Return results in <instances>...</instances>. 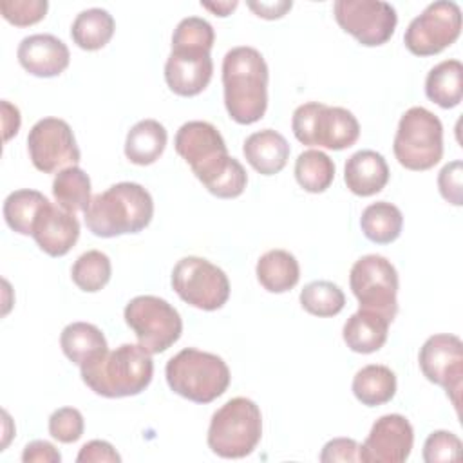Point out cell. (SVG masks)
Segmentation results:
<instances>
[{"instance_id":"obj_43","label":"cell","mask_w":463,"mask_h":463,"mask_svg":"<svg viewBox=\"0 0 463 463\" xmlns=\"http://www.w3.org/2000/svg\"><path fill=\"white\" fill-rule=\"evenodd\" d=\"M22 461L24 463H60L61 454L52 443L45 439H34L25 445L22 452Z\"/></svg>"},{"instance_id":"obj_30","label":"cell","mask_w":463,"mask_h":463,"mask_svg":"<svg viewBox=\"0 0 463 463\" xmlns=\"http://www.w3.org/2000/svg\"><path fill=\"white\" fill-rule=\"evenodd\" d=\"M49 203L51 201L38 190H14L4 201V219L13 232L31 235L38 213Z\"/></svg>"},{"instance_id":"obj_7","label":"cell","mask_w":463,"mask_h":463,"mask_svg":"<svg viewBox=\"0 0 463 463\" xmlns=\"http://www.w3.org/2000/svg\"><path fill=\"white\" fill-rule=\"evenodd\" d=\"M398 163L414 172L430 170L443 157V125L425 107L403 112L392 143Z\"/></svg>"},{"instance_id":"obj_28","label":"cell","mask_w":463,"mask_h":463,"mask_svg":"<svg viewBox=\"0 0 463 463\" xmlns=\"http://www.w3.org/2000/svg\"><path fill=\"white\" fill-rule=\"evenodd\" d=\"M114 29L116 22L109 11L90 7L76 14L71 25V38L83 51H98L110 42Z\"/></svg>"},{"instance_id":"obj_21","label":"cell","mask_w":463,"mask_h":463,"mask_svg":"<svg viewBox=\"0 0 463 463\" xmlns=\"http://www.w3.org/2000/svg\"><path fill=\"white\" fill-rule=\"evenodd\" d=\"M289 150L291 148L286 137L273 128H264L250 134L242 145V154L246 161L253 170L262 175L279 174L288 163Z\"/></svg>"},{"instance_id":"obj_29","label":"cell","mask_w":463,"mask_h":463,"mask_svg":"<svg viewBox=\"0 0 463 463\" xmlns=\"http://www.w3.org/2000/svg\"><path fill=\"white\" fill-rule=\"evenodd\" d=\"M360 226L364 235L376 244H389L396 241L402 233L403 215L400 208L387 201H378L369 204L360 217Z\"/></svg>"},{"instance_id":"obj_15","label":"cell","mask_w":463,"mask_h":463,"mask_svg":"<svg viewBox=\"0 0 463 463\" xmlns=\"http://www.w3.org/2000/svg\"><path fill=\"white\" fill-rule=\"evenodd\" d=\"M414 430L402 414L380 416L365 441L358 449L360 461L365 463H402L411 456Z\"/></svg>"},{"instance_id":"obj_27","label":"cell","mask_w":463,"mask_h":463,"mask_svg":"<svg viewBox=\"0 0 463 463\" xmlns=\"http://www.w3.org/2000/svg\"><path fill=\"white\" fill-rule=\"evenodd\" d=\"M353 394L362 405H383L396 394V374L387 365L369 364L354 374Z\"/></svg>"},{"instance_id":"obj_17","label":"cell","mask_w":463,"mask_h":463,"mask_svg":"<svg viewBox=\"0 0 463 463\" xmlns=\"http://www.w3.org/2000/svg\"><path fill=\"white\" fill-rule=\"evenodd\" d=\"M213 74L210 51L204 49H172L165 63V80L168 89L177 96L201 94Z\"/></svg>"},{"instance_id":"obj_38","label":"cell","mask_w":463,"mask_h":463,"mask_svg":"<svg viewBox=\"0 0 463 463\" xmlns=\"http://www.w3.org/2000/svg\"><path fill=\"white\" fill-rule=\"evenodd\" d=\"M47 7H49L47 0H2L0 2L2 16L16 27H27L43 20Z\"/></svg>"},{"instance_id":"obj_10","label":"cell","mask_w":463,"mask_h":463,"mask_svg":"<svg viewBox=\"0 0 463 463\" xmlns=\"http://www.w3.org/2000/svg\"><path fill=\"white\" fill-rule=\"evenodd\" d=\"M174 291L186 304L203 309H221L230 298L228 275L203 257H183L172 269Z\"/></svg>"},{"instance_id":"obj_25","label":"cell","mask_w":463,"mask_h":463,"mask_svg":"<svg viewBox=\"0 0 463 463\" xmlns=\"http://www.w3.org/2000/svg\"><path fill=\"white\" fill-rule=\"evenodd\" d=\"M166 139V128L157 119H141L127 134L125 156L134 165H152L165 152Z\"/></svg>"},{"instance_id":"obj_24","label":"cell","mask_w":463,"mask_h":463,"mask_svg":"<svg viewBox=\"0 0 463 463\" xmlns=\"http://www.w3.org/2000/svg\"><path fill=\"white\" fill-rule=\"evenodd\" d=\"M259 284L269 293H286L293 289L300 279V266L293 253L286 250H269L255 266Z\"/></svg>"},{"instance_id":"obj_8","label":"cell","mask_w":463,"mask_h":463,"mask_svg":"<svg viewBox=\"0 0 463 463\" xmlns=\"http://www.w3.org/2000/svg\"><path fill=\"white\" fill-rule=\"evenodd\" d=\"M123 315L139 345L150 354L165 353L183 333V320L177 309L165 298L154 295L134 297L125 306Z\"/></svg>"},{"instance_id":"obj_14","label":"cell","mask_w":463,"mask_h":463,"mask_svg":"<svg viewBox=\"0 0 463 463\" xmlns=\"http://www.w3.org/2000/svg\"><path fill=\"white\" fill-rule=\"evenodd\" d=\"M423 376L441 385L459 411V394L463 385V344L459 336L450 333L432 335L425 340L418 354Z\"/></svg>"},{"instance_id":"obj_11","label":"cell","mask_w":463,"mask_h":463,"mask_svg":"<svg viewBox=\"0 0 463 463\" xmlns=\"http://www.w3.org/2000/svg\"><path fill=\"white\" fill-rule=\"evenodd\" d=\"M461 33V9L456 2L438 0L411 20L403 43L414 56H432L452 45Z\"/></svg>"},{"instance_id":"obj_6","label":"cell","mask_w":463,"mask_h":463,"mask_svg":"<svg viewBox=\"0 0 463 463\" xmlns=\"http://www.w3.org/2000/svg\"><path fill=\"white\" fill-rule=\"evenodd\" d=\"M291 130L302 145L344 150L358 141L360 123L354 114L344 107L309 101L295 109Z\"/></svg>"},{"instance_id":"obj_4","label":"cell","mask_w":463,"mask_h":463,"mask_svg":"<svg viewBox=\"0 0 463 463\" xmlns=\"http://www.w3.org/2000/svg\"><path fill=\"white\" fill-rule=\"evenodd\" d=\"M165 376L168 387L195 403H210L224 394L230 385L226 362L206 351L186 347L166 362Z\"/></svg>"},{"instance_id":"obj_35","label":"cell","mask_w":463,"mask_h":463,"mask_svg":"<svg viewBox=\"0 0 463 463\" xmlns=\"http://www.w3.org/2000/svg\"><path fill=\"white\" fill-rule=\"evenodd\" d=\"M203 184L215 197L233 199L244 192L248 184V174L244 166L235 157L230 156L210 175L203 179Z\"/></svg>"},{"instance_id":"obj_16","label":"cell","mask_w":463,"mask_h":463,"mask_svg":"<svg viewBox=\"0 0 463 463\" xmlns=\"http://www.w3.org/2000/svg\"><path fill=\"white\" fill-rule=\"evenodd\" d=\"M174 146L175 152L190 165L195 177H201L228 156V148L221 132L212 123L199 119L179 127Z\"/></svg>"},{"instance_id":"obj_32","label":"cell","mask_w":463,"mask_h":463,"mask_svg":"<svg viewBox=\"0 0 463 463\" xmlns=\"http://www.w3.org/2000/svg\"><path fill=\"white\" fill-rule=\"evenodd\" d=\"M295 179L306 192L322 194L335 179V163L322 150H304L295 161Z\"/></svg>"},{"instance_id":"obj_34","label":"cell","mask_w":463,"mask_h":463,"mask_svg":"<svg viewBox=\"0 0 463 463\" xmlns=\"http://www.w3.org/2000/svg\"><path fill=\"white\" fill-rule=\"evenodd\" d=\"M300 306L315 317H335L345 306V295L331 280H313L300 291Z\"/></svg>"},{"instance_id":"obj_36","label":"cell","mask_w":463,"mask_h":463,"mask_svg":"<svg viewBox=\"0 0 463 463\" xmlns=\"http://www.w3.org/2000/svg\"><path fill=\"white\" fill-rule=\"evenodd\" d=\"M215 33L210 22L199 16L183 18L172 34V49H204L212 51Z\"/></svg>"},{"instance_id":"obj_41","label":"cell","mask_w":463,"mask_h":463,"mask_svg":"<svg viewBox=\"0 0 463 463\" xmlns=\"http://www.w3.org/2000/svg\"><path fill=\"white\" fill-rule=\"evenodd\" d=\"M358 449H360V445L353 438H335L324 445V449L320 452V461L322 463L360 461Z\"/></svg>"},{"instance_id":"obj_5","label":"cell","mask_w":463,"mask_h":463,"mask_svg":"<svg viewBox=\"0 0 463 463\" xmlns=\"http://www.w3.org/2000/svg\"><path fill=\"white\" fill-rule=\"evenodd\" d=\"M262 436V414L259 405L244 396L228 400L219 407L208 427V447L226 459L250 456Z\"/></svg>"},{"instance_id":"obj_13","label":"cell","mask_w":463,"mask_h":463,"mask_svg":"<svg viewBox=\"0 0 463 463\" xmlns=\"http://www.w3.org/2000/svg\"><path fill=\"white\" fill-rule=\"evenodd\" d=\"M27 152L34 168L43 174L78 166L81 157L72 128L60 118H43L31 127Z\"/></svg>"},{"instance_id":"obj_42","label":"cell","mask_w":463,"mask_h":463,"mask_svg":"<svg viewBox=\"0 0 463 463\" xmlns=\"http://www.w3.org/2000/svg\"><path fill=\"white\" fill-rule=\"evenodd\" d=\"M76 461L78 463H119L121 456L116 452V449L109 441L92 439L80 449Z\"/></svg>"},{"instance_id":"obj_45","label":"cell","mask_w":463,"mask_h":463,"mask_svg":"<svg viewBox=\"0 0 463 463\" xmlns=\"http://www.w3.org/2000/svg\"><path fill=\"white\" fill-rule=\"evenodd\" d=\"M2 121H4V139L9 141L18 134L20 128V110L16 105H11L7 99H2Z\"/></svg>"},{"instance_id":"obj_44","label":"cell","mask_w":463,"mask_h":463,"mask_svg":"<svg viewBox=\"0 0 463 463\" xmlns=\"http://www.w3.org/2000/svg\"><path fill=\"white\" fill-rule=\"evenodd\" d=\"M248 7L260 18L266 20H275V18H282L291 7L293 2L291 0H277V2H248Z\"/></svg>"},{"instance_id":"obj_31","label":"cell","mask_w":463,"mask_h":463,"mask_svg":"<svg viewBox=\"0 0 463 463\" xmlns=\"http://www.w3.org/2000/svg\"><path fill=\"white\" fill-rule=\"evenodd\" d=\"M52 195L63 210L71 213L85 212L92 201L90 177L80 166H69L56 174L52 181Z\"/></svg>"},{"instance_id":"obj_12","label":"cell","mask_w":463,"mask_h":463,"mask_svg":"<svg viewBox=\"0 0 463 463\" xmlns=\"http://www.w3.org/2000/svg\"><path fill=\"white\" fill-rule=\"evenodd\" d=\"M333 13L336 24L365 47L389 42L398 24L396 9L382 0H336Z\"/></svg>"},{"instance_id":"obj_1","label":"cell","mask_w":463,"mask_h":463,"mask_svg":"<svg viewBox=\"0 0 463 463\" xmlns=\"http://www.w3.org/2000/svg\"><path fill=\"white\" fill-rule=\"evenodd\" d=\"M268 80V63L257 49L239 45L224 54V105L235 123L251 125L266 114Z\"/></svg>"},{"instance_id":"obj_18","label":"cell","mask_w":463,"mask_h":463,"mask_svg":"<svg viewBox=\"0 0 463 463\" xmlns=\"http://www.w3.org/2000/svg\"><path fill=\"white\" fill-rule=\"evenodd\" d=\"M31 235L42 251L51 257H63L80 237V222L74 213L49 203L38 213Z\"/></svg>"},{"instance_id":"obj_39","label":"cell","mask_w":463,"mask_h":463,"mask_svg":"<svg viewBox=\"0 0 463 463\" xmlns=\"http://www.w3.org/2000/svg\"><path fill=\"white\" fill-rule=\"evenodd\" d=\"M85 421L78 409L61 407L49 418V434L60 443H74L83 436Z\"/></svg>"},{"instance_id":"obj_22","label":"cell","mask_w":463,"mask_h":463,"mask_svg":"<svg viewBox=\"0 0 463 463\" xmlns=\"http://www.w3.org/2000/svg\"><path fill=\"white\" fill-rule=\"evenodd\" d=\"M389 320L380 313L358 309L344 324V342L354 353L369 354L383 347L389 335Z\"/></svg>"},{"instance_id":"obj_19","label":"cell","mask_w":463,"mask_h":463,"mask_svg":"<svg viewBox=\"0 0 463 463\" xmlns=\"http://www.w3.org/2000/svg\"><path fill=\"white\" fill-rule=\"evenodd\" d=\"M16 56L20 65L38 78L60 76L71 61L69 47L52 34L25 36L18 45Z\"/></svg>"},{"instance_id":"obj_40","label":"cell","mask_w":463,"mask_h":463,"mask_svg":"<svg viewBox=\"0 0 463 463\" xmlns=\"http://www.w3.org/2000/svg\"><path fill=\"white\" fill-rule=\"evenodd\" d=\"M463 165L461 161H450L447 163L439 174H438V188L441 197L454 204L461 206L463 204Z\"/></svg>"},{"instance_id":"obj_3","label":"cell","mask_w":463,"mask_h":463,"mask_svg":"<svg viewBox=\"0 0 463 463\" xmlns=\"http://www.w3.org/2000/svg\"><path fill=\"white\" fill-rule=\"evenodd\" d=\"M83 383L99 396L125 398L143 392L154 376L152 354L139 344H121L101 358L81 365Z\"/></svg>"},{"instance_id":"obj_23","label":"cell","mask_w":463,"mask_h":463,"mask_svg":"<svg viewBox=\"0 0 463 463\" xmlns=\"http://www.w3.org/2000/svg\"><path fill=\"white\" fill-rule=\"evenodd\" d=\"M63 354L76 365H87L101 358L107 351V338L99 327L89 322H72L60 335Z\"/></svg>"},{"instance_id":"obj_46","label":"cell","mask_w":463,"mask_h":463,"mask_svg":"<svg viewBox=\"0 0 463 463\" xmlns=\"http://www.w3.org/2000/svg\"><path fill=\"white\" fill-rule=\"evenodd\" d=\"M201 5L204 9L215 13L217 16H228L239 5V2L237 0H232V2H201Z\"/></svg>"},{"instance_id":"obj_20","label":"cell","mask_w":463,"mask_h":463,"mask_svg":"<svg viewBox=\"0 0 463 463\" xmlns=\"http://www.w3.org/2000/svg\"><path fill=\"white\" fill-rule=\"evenodd\" d=\"M347 188L360 197H369L385 188L389 183V166L385 157L376 150L354 152L344 166Z\"/></svg>"},{"instance_id":"obj_9","label":"cell","mask_w":463,"mask_h":463,"mask_svg":"<svg viewBox=\"0 0 463 463\" xmlns=\"http://www.w3.org/2000/svg\"><path fill=\"white\" fill-rule=\"evenodd\" d=\"M349 286L360 309L380 313L389 322L398 313V271L382 255L360 257L349 273Z\"/></svg>"},{"instance_id":"obj_37","label":"cell","mask_w":463,"mask_h":463,"mask_svg":"<svg viewBox=\"0 0 463 463\" xmlns=\"http://www.w3.org/2000/svg\"><path fill=\"white\" fill-rule=\"evenodd\" d=\"M461 439L449 430H434L423 443V461L441 463L458 461L461 458Z\"/></svg>"},{"instance_id":"obj_2","label":"cell","mask_w":463,"mask_h":463,"mask_svg":"<svg viewBox=\"0 0 463 463\" xmlns=\"http://www.w3.org/2000/svg\"><path fill=\"white\" fill-rule=\"evenodd\" d=\"M83 213L87 228L96 237L110 239L145 230L154 215V201L139 183L123 181L94 195Z\"/></svg>"},{"instance_id":"obj_26","label":"cell","mask_w":463,"mask_h":463,"mask_svg":"<svg viewBox=\"0 0 463 463\" xmlns=\"http://www.w3.org/2000/svg\"><path fill=\"white\" fill-rule=\"evenodd\" d=\"M425 94L441 109H454L463 98V65L445 60L434 65L425 78Z\"/></svg>"},{"instance_id":"obj_33","label":"cell","mask_w":463,"mask_h":463,"mask_svg":"<svg viewBox=\"0 0 463 463\" xmlns=\"http://www.w3.org/2000/svg\"><path fill=\"white\" fill-rule=\"evenodd\" d=\"M112 275V264L107 253L99 250H89L81 253L72 268H71V279L72 282L87 293H96L103 289Z\"/></svg>"}]
</instances>
